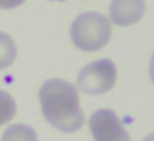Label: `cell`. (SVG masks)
Listing matches in <instances>:
<instances>
[{"label":"cell","instance_id":"obj_2","mask_svg":"<svg viewBox=\"0 0 154 141\" xmlns=\"http://www.w3.org/2000/svg\"><path fill=\"white\" fill-rule=\"evenodd\" d=\"M111 22L100 12H85L73 20L70 37L73 45L81 52H98L111 40Z\"/></svg>","mask_w":154,"mask_h":141},{"label":"cell","instance_id":"obj_1","mask_svg":"<svg viewBox=\"0 0 154 141\" xmlns=\"http://www.w3.org/2000/svg\"><path fill=\"white\" fill-rule=\"evenodd\" d=\"M45 120L61 133H76L85 124L80 93L73 83L61 78H50L38 91Z\"/></svg>","mask_w":154,"mask_h":141},{"label":"cell","instance_id":"obj_11","mask_svg":"<svg viewBox=\"0 0 154 141\" xmlns=\"http://www.w3.org/2000/svg\"><path fill=\"white\" fill-rule=\"evenodd\" d=\"M143 141H154V133H151V134H147L146 138H144Z\"/></svg>","mask_w":154,"mask_h":141},{"label":"cell","instance_id":"obj_9","mask_svg":"<svg viewBox=\"0 0 154 141\" xmlns=\"http://www.w3.org/2000/svg\"><path fill=\"white\" fill-rule=\"evenodd\" d=\"M25 0H0V8L4 10H10V8H17L23 4Z\"/></svg>","mask_w":154,"mask_h":141},{"label":"cell","instance_id":"obj_12","mask_svg":"<svg viewBox=\"0 0 154 141\" xmlns=\"http://www.w3.org/2000/svg\"><path fill=\"white\" fill-rule=\"evenodd\" d=\"M57 2H63V0H57Z\"/></svg>","mask_w":154,"mask_h":141},{"label":"cell","instance_id":"obj_5","mask_svg":"<svg viewBox=\"0 0 154 141\" xmlns=\"http://www.w3.org/2000/svg\"><path fill=\"white\" fill-rule=\"evenodd\" d=\"M146 14L144 0H113L109 5V22L118 27H131Z\"/></svg>","mask_w":154,"mask_h":141},{"label":"cell","instance_id":"obj_8","mask_svg":"<svg viewBox=\"0 0 154 141\" xmlns=\"http://www.w3.org/2000/svg\"><path fill=\"white\" fill-rule=\"evenodd\" d=\"M15 113H17V103L14 96L7 91L0 90V126L14 120Z\"/></svg>","mask_w":154,"mask_h":141},{"label":"cell","instance_id":"obj_3","mask_svg":"<svg viewBox=\"0 0 154 141\" xmlns=\"http://www.w3.org/2000/svg\"><path fill=\"white\" fill-rule=\"evenodd\" d=\"M118 80L116 65L109 58H101V60L88 63L78 75V90H81L86 95H104L111 91Z\"/></svg>","mask_w":154,"mask_h":141},{"label":"cell","instance_id":"obj_10","mask_svg":"<svg viewBox=\"0 0 154 141\" xmlns=\"http://www.w3.org/2000/svg\"><path fill=\"white\" fill-rule=\"evenodd\" d=\"M149 75H151V80H152V83H154V53H152V57H151V65H149Z\"/></svg>","mask_w":154,"mask_h":141},{"label":"cell","instance_id":"obj_6","mask_svg":"<svg viewBox=\"0 0 154 141\" xmlns=\"http://www.w3.org/2000/svg\"><path fill=\"white\" fill-rule=\"evenodd\" d=\"M0 141H38V136H37V131L32 126L17 123L8 126L4 131Z\"/></svg>","mask_w":154,"mask_h":141},{"label":"cell","instance_id":"obj_7","mask_svg":"<svg viewBox=\"0 0 154 141\" xmlns=\"http://www.w3.org/2000/svg\"><path fill=\"white\" fill-rule=\"evenodd\" d=\"M17 58V45L14 38L5 32H0V70L12 67Z\"/></svg>","mask_w":154,"mask_h":141},{"label":"cell","instance_id":"obj_4","mask_svg":"<svg viewBox=\"0 0 154 141\" xmlns=\"http://www.w3.org/2000/svg\"><path fill=\"white\" fill-rule=\"evenodd\" d=\"M90 131L94 141H131L128 130L113 110H98L90 118Z\"/></svg>","mask_w":154,"mask_h":141}]
</instances>
